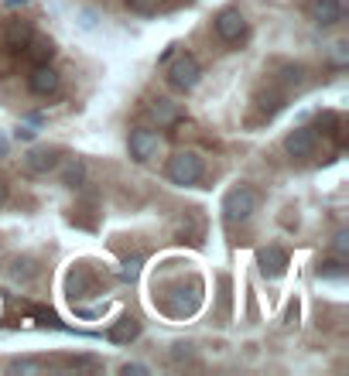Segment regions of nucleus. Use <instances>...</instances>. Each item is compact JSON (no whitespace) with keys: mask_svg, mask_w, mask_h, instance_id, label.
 Segmentation results:
<instances>
[{"mask_svg":"<svg viewBox=\"0 0 349 376\" xmlns=\"http://www.w3.org/2000/svg\"><path fill=\"white\" fill-rule=\"evenodd\" d=\"M284 151H288L291 158H298V161L312 158V154H315V134H312L308 127H295V130L284 137Z\"/></svg>","mask_w":349,"mask_h":376,"instance_id":"nucleus-8","label":"nucleus"},{"mask_svg":"<svg viewBox=\"0 0 349 376\" xmlns=\"http://www.w3.org/2000/svg\"><path fill=\"white\" fill-rule=\"evenodd\" d=\"M7 370H10V373H34L38 363H31V359H17V363H10Z\"/></svg>","mask_w":349,"mask_h":376,"instance_id":"nucleus-20","label":"nucleus"},{"mask_svg":"<svg viewBox=\"0 0 349 376\" xmlns=\"http://www.w3.org/2000/svg\"><path fill=\"white\" fill-rule=\"evenodd\" d=\"M17 3H28V0H7V7H17Z\"/></svg>","mask_w":349,"mask_h":376,"instance_id":"nucleus-28","label":"nucleus"},{"mask_svg":"<svg viewBox=\"0 0 349 376\" xmlns=\"http://www.w3.org/2000/svg\"><path fill=\"white\" fill-rule=\"evenodd\" d=\"M257 191L247 185L240 188H230L226 191V198H223V216H226V222H247L254 212H257Z\"/></svg>","mask_w":349,"mask_h":376,"instance_id":"nucleus-1","label":"nucleus"},{"mask_svg":"<svg viewBox=\"0 0 349 376\" xmlns=\"http://www.w3.org/2000/svg\"><path fill=\"white\" fill-rule=\"evenodd\" d=\"M137 274H141V257L127 260V264H123V271H120V278H123V281H134Z\"/></svg>","mask_w":349,"mask_h":376,"instance_id":"nucleus-19","label":"nucleus"},{"mask_svg":"<svg viewBox=\"0 0 349 376\" xmlns=\"http://www.w3.org/2000/svg\"><path fill=\"white\" fill-rule=\"evenodd\" d=\"M3 202H7V182L0 178V205H3Z\"/></svg>","mask_w":349,"mask_h":376,"instance_id":"nucleus-27","label":"nucleus"},{"mask_svg":"<svg viewBox=\"0 0 349 376\" xmlns=\"http://www.w3.org/2000/svg\"><path fill=\"white\" fill-rule=\"evenodd\" d=\"M284 83L288 86H298L301 83V69L298 65H284Z\"/></svg>","mask_w":349,"mask_h":376,"instance_id":"nucleus-21","label":"nucleus"},{"mask_svg":"<svg viewBox=\"0 0 349 376\" xmlns=\"http://www.w3.org/2000/svg\"><path fill=\"white\" fill-rule=\"evenodd\" d=\"M24 55H28V62H31V65H45V62H52V59H55V41L31 34V38H28V45H24Z\"/></svg>","mask_w":349,"mask_h":376,"instance_id":"nucleus-12","label":"nucleus"},{"mask_svg":"<svg viewBox=\"0 0 349 376\" xmlns=\"http://www.w3.org/2000/svg\"><path fill=\"white\" fill-rule=\"evenodd\" d=\"M199 79H202V65H199L195 55H178L172 65H168V86L172 90L188 93V90L199 86Z\"/></svg>","mask_w":349,"mask_h":376,"instance_id":"nucleus-3","label":"nucleus"},{"mask_svg":"<svg viewBox=\"0 0 349 376\" xmlns=\"http://www.w3.org/2000/svg\"><path fill=\"white\" fill-rule=\"evenodd\" d=\"M7 151H10V144H7V137L0 134V158H7Z\"/></svg>","mask_w":349,"mask_h":376,"instance_id":"nucleus-26","label":"nucleus"},{"mask_svg":"<svg viewBox=\"0 0 349 376\" xmlns=\"http://www.w3.org/2000/svg\"><path fill=\"white\" fill-rule=\"evenodd\" d=\"M346 250H349V233H336V253L346 257Z\"/></svg>","mask_w":349,"mask_h":376,"instance_id":"nucleus-23","label":"nucleus"},{"mask_svg":"<svg viewBox=\"0 0 349 376\" xmlns=\"http://www.w3.org/2000/svg\"><path fill=\"white\" fill-rule=\"evenodd\" d=\"M151 116L158 120V127H172L181 120V106L174 99H154L151 103Z\"/></svg>","mask_w":349,"mask_h":376,"instance_id":"nucleus-13","label":"nucleus"},{"mask_svg":"<svg viewBox=\"0 0 349 376\" xmlns=\"http://www.w3.org/2000/svg\"><path fill=\"white\" fill-rule=\"evenodd\" d=\"M137 332H141L137 318H123V322L110 332V339H113V342H130V339H137Z\"/></svg>","mask_w":349,"mask_h":376,"instance_id":"nucleus-16","label":"nucleus"},{"mask_svg":"<svg viewBox=\"0 0 349 376\" xmlns=\"http://www.w3.org/2000/svg\"><path fill=\"white\" fill-rule=\"evenodd\" d=\"M257 99H261V109H263V113H267V116L281 109V96H277V93H261V96H257Z\"/></svg>","mask_w":349,"mask_h":376,"instance_id":"nucleus-17","label":"nucleus"},{"mask_svg":"<svg viewBox=\"0 0 349 376\" xmlns=\"http://www.w3.org/2000/svg\"><path fill=\"white\" fill-rule=\"evenodd\" d=\"M62 86V76L52 69V62H45V65H34L31 69V76H28V90L34 96H48V93H55Z\"/></svg>","mask_w":349,"mask_h":376,"instance_id":"nucleus-6","label":"nucleus"},{"mask_svg":"<svg viewBox=\"0 0 349 376\" xmlns=\"http://www.w3.org/2000/svg\"><path fill=\"white\" fill-rule=\"evenodd\" d=\"M31 34H34V28H31L28 21H17V17H14V21H3V24H0V48L21 52Z\"/></svg>","mask_w":349,"mask_h":376,"instance_id":"nucleus-5","label":"nucleus"},{"mask_svg":"<svg viewBox=\"0 0 349 376\" xmlns=\"http://www.w3.org/2000/svg\"><path fill=\"white\" fill-rule=\"evenodd\" d=\"M216 34H219L223 41H230V45L240 41V38L247 34V17H243L240 10H233V7L223 10V14L216 17Z\"/></svg>","mask_w":349,"mask_h":376,"instance_id":"nucleus-7","label":"nucleus"},{"mask_svg":"<svg viewBox=\"0 0 349 376\" xmlns=\"http://www.w3.org/2000/svg\"><path fill=\"white\" fill-rule=\"evenodd\" d=\"M257 264H261V274L281 278V274L288 271V253H284L281 247H263L261 253H257Z\"/></svg>","mask_w":349,"mask_h":376,"instance_id":"nucleus-11","label":"nucleus"},{"mask_svg":"<svg viewBox=\"0 0 349 376\" xmlns=\"http://www.w3.org/2000/svg\"><path fill=\"white\" fill-rule=\"evenodd\" d=\"M322 274H326V278H343L346 271H343L339 260H329V264H322Z\"/></svg>","mask_w":349,"mask_h":376,"instance_id":"nucleus-22","label":"nucleus"},{"mask_svg":"<svg viewBox=\"0 0 349 376\" xmlns=\"http://www.w3.org/2000/svg\"><path fill=\"white\" fill-rule=\"evenodd\" d=\"M127 7L134 14H154L158 10V0H127Z\"/></svg>","mask_w":349,"mask_h":376,"instance_id":"nucleus-18","label":"nucleus"},{"mask_svg":"<svg viewBox=\"0 0 349 376\" xmlns=\"http://www.w3.org/2000/svg\"><path fill=\"white\" fill-rule=\"evenodd\" d=\"M158 134L154 130H144V127H137V130H130V137H127V151H130V158L137 161V165H148L154 154H158Z\"/></svg>","mask_w":349,"mask_h":376,"instance_id":"nucleus-4","label":"nucleus"},{"mask_svg":"<svg viewBox=\"0 0 349 376\" xmlns=\"http://www.w3.org/2000/svg\"><path fill=\"white\" fill-rule=\"evenodd\" d=\"M31 137H34V130H28V127L17 130V140H31Z\"/></svg>","mask_w":349,"mask_h":376,"instance_id":"nucleus-25","label":"nucleus"},{"mask_svg":"<svg viewBox=\"0 0 349 376\" xmlns=\"http://www.w3.org/2000/svg\"><path fill=\"white\" fill-rule=\"evenodd\" d=\"M86 182V165L79 161V158H69L66 161V168H62V185L66 188H79Z\"/></svg>","mask_w":349,"mask_h":376,"instance_id":"nucleus-14","label":"nucleus"},{"mask_svg":"<svg viewBox=\"0 0 349 376\" xmlns=\"http://www.w3.org/2000/svg\"><path fill=\"white\" fill-rule=\"evenodd\" d=\"M141 376V373H148V370H144V366H137V363H127V366H123V376Z\"/></svg>","mask_w":349,"mask_h":376,"instance_id":"nucleus-24","label":"nucleus"},{"mask_svg":"<svg viewBox=\"0 0 349 376\" xmlns=\"http://www.w3.org/2000/svg\"><path fill=\"white\" fill-rule=\"evenodd\" d=\"M24 168L31 175H48V171L59 168V151H52V147H31L24 154Z\"/></svg>","mask_w":349,"mask_h":376,"instance_id":"nucleus-9","label":"nucleus"},{"mask_svg":"<svg viewBox=\"0 0 349 376\" xmlns=\"http://www.w3.org/2000/svg\"><path fill=\"white\" fill-rule=\"evenodd\" d=\"M308 14L319 28H332L343 21V3L339 0H308Z\"/></svg>","mask_w":349,"mask_h":376,"instance_id":"nucleus-10","label":"nucleus"},{"mask_svg":"<svg viewBox=\"0 0 349 376\" xmlns=\"http://www.w3.org/2000/svg\"><path fill=\"white\" fill-rule=\"evenodd\" d=\"M10 278L17 284H31L38 278V264H34L31 257H17V260L10 264Z\"/></svg>","mask_w":349,"mask_h":376,"instance_id":"nucleus-15","label":"nucleus"},{"mask_svg":"<svg viewBox=\"0 0 349 376\" xmlns=\"http://www.w3.org/2000/svg\"><path fill=\"white\" fill-rule=\"evenodd\" d=\"M168 182L172 185H195L199 178H202V158L195 154V151H178L172 161H168Z\"/></svg>","mask_w":349,"mask_h":376,"instance_id":"nucleus-2","label":"nucleus"}]
</instances>
